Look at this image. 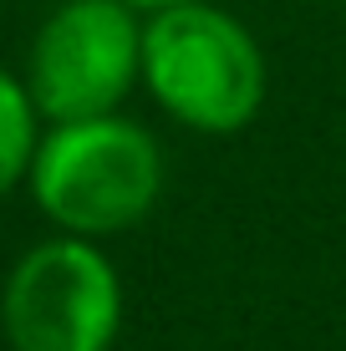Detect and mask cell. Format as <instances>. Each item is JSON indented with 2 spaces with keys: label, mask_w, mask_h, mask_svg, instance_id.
I'll list each match as a JSON object with an SVG mask.
<instances>
[{
  "label": "cell",
  "mask_w": 346,
  "mask_h": 351,
  "mask_svg": "<svg viewBox=\"0 0 346 351\" xmlns=\"http://www.w3.org/2000/svg\"><path fill=\"white\" fill-rule=\"evenodd\" d=\"M169 158L138 117L102 112L77 123H46L26 173L31 204L56 234L112 239L158 209Z\"/></svg>",
  "instance_id": "cell-1"
},
{
  "label": "cell",
  "mask_w": 346,
  "mask_h": 351,
  "mask_svg": "<svg viewBox=\"0 0 346 351\" xmlns=\"http://www.w3.org/2000/svg\"><path fill=\"white\" fill-rule=\"evenodd\" d=\"M143 87L178 128L234 138L265 112L270 62L234 10L188 0L143 21Z\"/></svg>",
  "instance_id": "cell-2"
},
{
  "label": "cell",
  "mask_w": 346,
  "mask_h": 351,
  "mask_svg": "<svg viewBox=\"0 0 346 351\" xmlns=\"http://www.w3.org/2000/svg\"><path fill=\"white\" fill-rule=\"evenodd\" d=\"M123 275L102 239L51 234L21 250L0 285L10 351H112L123 336Z\"/></svg>",
  "instance_id": "cell-3"
},
{
  "label": "cell",
  "mask_w": 346,
  "mask_h": 351,
  "mask_svg": "<svg viewBox=\"0 0 346 351\" xmlns=\"http://www.w3.org/2000/svg\"><path fill=\"white\" fill-rule=\"evenodd\" d=\"M26 82L41 123L123 112L143 82V21L127 0H62L36 26Z\"/></svg>",
  "instance_id": "cell-4"
},
{
  "label": "cell",
  "mask_w": 346,
  "mask_h": 351,
  "mask_svg": "<svg viewBox=\"0 0 346 351\" xmlns=\"http://www.w3.org/2000/svg\"><path fill=\"white\" fill-rule=\"evenodd\" d=\"M36 143H41V112H36L26 82L0 66V199L26 184Z\"/></svg>",
  "instance_id": "cell-5"
},
{
  "label": "cell",
  "mask_w": 346,
  "mask_h": 351,
  "mask_svg": "<svg viewBox=\"0 0 346 351\" xmlns=\"http://www.w3.org/2000/svg\"><path fill=\"white\" fill-rule=\"evenodd\" d=\"M127 5H133V10H148V16H153V10H169V5H188V0H127Z\"/></svg>",
  "instance_id": "cell-6"
}]
</instances>
